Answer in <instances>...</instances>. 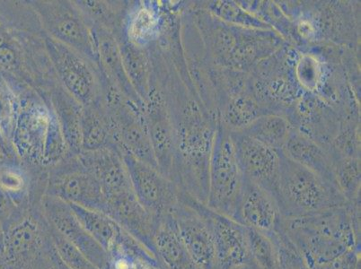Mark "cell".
I'll list each match as a JSON object with an SVG mask.
<instances>
[{
  "instance_id": "ffe728a7",
  "label": "cell",
  "mask_w": 361,
  "mask_h": 269,
  "mask_svg": "<svg viewBox=\"0 0 361 269\" xmlns=\"http://www.w3.org/2000/svg\"><path fill=\"white\" fill-rule=\"evenodd\" d=\"M94 35H96L98 58H99L104 70L110 75L114 83L116 82L118 87L123 92L124 94L130 98V100L140 103V97L131 87L126 71H124L119 44H117L116 40H114L113 36L108 34V32L104 28L98 29L94 32Z\"/></svg>"
},
{
  "instance_id": "1f68e13d",
  "label": "cell",
  "mask_w": 361,
  "mask_h": 269,
  "mask_svg": "<svg viewBox=\"0 0 361 269\" xmlns=\"http://www.w3.org/2000/svg\"><path fill=\"white\" fill-rule=\"evenodd\" d=\"M27 188L24 170L15 163L0 166V192L11 196H22Z\"/></svg>"
},
{
  "instance_id": "d6986e66",
  "label": "cell",
  "mask_w": 361,
  "mask_h": 269,
  "mask_svg": "<svg viewBox=\"0 0 361 269\" xmlns=\"http://www.w3.org/2000/svg\"><path fill=\"white\" fill-rule=\"evenodd\" d=\"M55 116L63 134L66 144L75 153L82 151L81 118L83 105L65 88L58 87L52 94Z\"/></svg>"
},
{
  "instance_id": "2e32d148",
  "label": "cell",
  "mask_w": 361,
  "mask_h": 269,
  "mask_svg": "<svg viewBox=\"0 0 361 269\" xmlns=\"http://www.w3.org/2000/svg\"><path fill=\"white\" fill-rule=\"evenodd\" d=\"M153 242L157 258L167 269H200L180 239L172 215L160 216Z\"/></svg>"
},
{
  "instance_id": "277c9868",
  "label": "cell",
  "mask_w": 361,
  "mask_h": 269,
  "mask_svg": "<svg viewBox=\"0 0 361 269\" xmlns=\"http://www.w3.org/2000/svg\"><path fill=\"white\" fill-rule=\"evenodd\" d=\"M50 37L77 51L90 61H99L96 35L80 8L68 2H35Z\"/></svg>"
},
{
  "instance_id": "836d02e7",
  "label": "cell",
  "mask_w": 361,
  "mask_h": 269,
  "mask_svg": "<svg viewBox=\"0 0 361 269\" xmlns=\"http://www.w3.org/2000/svg\"><path fill=\"white\" fill-rule=\"evenodd\" d=\"M295 73H296L298 83L305 89L308 91L317 89L321 77V68L319 62L313 56H302L298 61Z\"/></svg>"
},
{
  "instance_id": "8fae6325",
  "label": "cell",
  "mask_w": 361,
  "mask_h": 269,
  "mask_svg": "<svg viewBox=\"0 0 361 269\" xmlns=\"http://www.w3.org/2000/svg\"><path fill=\"white\" fill-rule=\"evenodd\" d=\"M199 208L208 220L214 239L215 269H234L250 263L246 227L229 216L219 214L200 202Z\"/></svg>"
},
{
  "instance_id": "603a6c76",
  "label": "cell",
  "mask_w": 361,
  "mask_h": 269,
  "mask_svg": "<svg viewBox=\"0 0 361 269\" xmlns=\"http://www.w3.org/2000/svg\"><path fill=\"white\" fill-rule=\"evenodd\" d=\"M147 125L157 167L164 175L172 180L173 134L169 121L165 115L157 111L150 113Z\"/></svg>"
},
{
  "instance_id": "5bb4252c",
  "label": "cell",
  "mask_w": 361,
  "mask_h": 269,
  "mask_svg": "<svg viewBox=\"0 0 361 269\" xmlns=\"http://www.w3.org/2000/svg\"><path fill=\"white\" fill-rule=\"evenodd\" d=\"M104 214L155 254L153 239L159 218L147 211L133 192L106 199Z\"/></svg>"
},
{
  "instance_id": "7c38bea8",
  "label": "cell",
  "mask_w": 361,
  "mask_h": 269,
  "mask_svg": "<svg viewBox=\"0 0 361 269\" xmlns=\"http://www.w3.org/2000/svg\"><path fill=\"white\" fill-rule=\"evenodd\" d=\"M233 219L246 228L270 234L281 218L276 198L244 177Z\"/></svg>"
},
{
  "instance_id": "d4e9b609",
  "label": "cell",
  "mask_w": 361,
  "mask_h": 269,
  "mask_svg": "<svg viewBox=\"0 0 361 269\" xmlns=\"http://www.w3.org/2000/svg\"><path fill=\"white\" fill-rule=\"evenodd\" d=\"M81 134L83 151H94L108 146L110 125L97 104L83 107Z\"/></svg>"
},
{
  "instance_id": "8992f818",
  "label": "cell",
  "mask_w": 361,
  "mask_h": 269,
  "mask_svg": "<svg viewBox=\"0 0 361 269\" xmlns=\"http://www.w3.org/2000/svg\"><path fill=\"white\" fill-rule=\"evenodd\" d=\"M121 157L134 194L143 208L157 218L171 214L180 202V192L176 183L127 151Z\"/></svg>"
},
{
  "instance_id": "d590c367",
  "label": "cell",
  "mask_w": 361,
  "mask_h": 269,
  "mask_svg": "<svg viewBox=\"0 0 361 269\" xmlns=\"http://www.w3.org/2000/svg\"><path fill=\"white\" fill-rule=\"evenodd\" d=\"M234 269H258L255 267L254 264L250 262V263L239 265V267L235 268Z\"/></svg>"
},
{
  "instance_id": "484cf974",
  "label": "cell",
  "mask_w": 361,
  "mask_h": 269,
  "mask_svg": "<svg viewBox=\"0 0 361 269\" xmlns=\"http://www.w3.org/2000/svg\"><path fill=\"white\" fill-rule=\"evenodd\" d=\"M246 231L252 263L258 269H280L278 249L271 236L254 229Z\"/></svg>"
},
{
  "instance_id": "6da1fadb",
  "label": "cell",
  "mask_w": 361,
  "mask_h": 269,
  "mask_svg": "<svg viewBox=\"0 0 361 269\" xmlns=\"http://www.w3.org/2000/svg\"><path fill=\"white\" fill-rule=\"evenodd\" d=\"M347 204L298 218H281L276 228L296 245L310 268L326 263L361 248Z\"/></svg>"
},
{
  "instance_id": "9c48e42d",
  "label": "cell",
  "mask_w": 361,
  "mask_h": 269,
  "mask_svg": "<svg viewBox=\"0 0 361 269\" xmlns=\"http://www.w3.org/2000/svg\"><path fill=\"white\" fill-rule=\"evenodd\" d=\"M231 134L243 176L276 198L281 173V150L271 149L240 131L231 130Z\"/></svg>"
},
{
  "instance_id": "52a82bcc",
  "label": "cell",
  "mask_w": 361,
  "mask_h": 269,
  "mask_svg": "<svg viewBox=\"0 0 361 269\" xmlns=\"http://www.w3.org/2000/svg\"><path fill=\"white\" fill-rule=\"evenodd\" d=\"M46 49L66 90L83 106L97 104L98 85L90 61L55 39H45Z\"/></svg>"
},
{
  "instance_id": "f1b7e54d",
  "label": "cell",
  "mask_w": 361,
  "mask_h": 269,
  "mask_svg": "<svg viewBox=\"0 0 361 269\" xmlns=\"http://www.w3.org/2000/svg\"><path fill=\"white\" fill-rule=\"evenodd\" d=\"M47 228L58 257L60 258L66 268L68 269H99L92 264L80 249L75 248L48 222Z\"/></svg>"
},
{
  "instance_id": "9a60e30c",
  "label": "cell",
  "mask_w": 361,
  "mask_h": 269,
  "mask_svg": "<svg viewBox=\"0 0 361 269\" xmlns=\"http://www.w3.org/2000/svg\"><path fill=\"white\" fill-rule=\"evenodd\" d=\"M78 159L99 182L106 199L133 192L123 157L111 147L81 151Z\"/></svg>"
},
{
  "instance_id": "cb8c5ba5",
  "label": "cell",
  "mask_w": 361,
  "mask_h": 269,
  "mask_svg": "<svg viewBox=\"0 0 361 269\" xmlns=\"http://www.w3.org/2000/svg\"><path fill=\"white\" fill-rule=\"evenodd\" d=\"M124 71L140 100L149 98V68L143 52L130 42L119 44Z\"/></svg>"
},
{
  "instance_id": "30bf717a",
  "label": "cell",
  "mask_w": 361,
  "mask_h": 269,
  "mask_svg": "<svg viewBox=\"0 0 361 269\" xmlns=\"http://www.w3.org/2000/svg\"><path fill=\"white\" fill-rule=\"evenodd\" d=\"M41 212L46 221L80 249L92 264L99 269H110V255L88 234L68 203L45 195L42 199Z\"/></svg>"
},
{
  "instance_id": "d6a6232c",
  "label": "cell",
  "mask_w": 361,
  "mask_h": 269,
  "mask_svg": "<svg viewBox=\"0 0 361 269\" xmlns=\"http://www.w3.org/2000/svg\"><path fill=\"white\" fill-rule=\"evenodd\" d=\"M16 113L14 95L4 78L0 77V130L9 141L11 139Z\"/></svg>"
},
{
  "instance_id": "e575fe53",
  "label": "cell",
  "mask_w": 361,
  "mask_h": 269,
  "mask_svg": "<svg viewBox=\"0 0 361 269\" xmlns=\"http://www.w3.org/2000/svg\"><path fill=\"white\" fill-rule=\"evenodd\" d=\"M360 249H354L326 263L314 265L311 269H360Z\"/></svg>"
},
{
  "instance_id": "5b68a950",
  "label": "cell",
  "mask_w": 361,
  "mask_h": 269,
  "mask_svg": "<svg viewBox=\"0 0 361 269\" xmlns=\"http://www.w3.org/2000/svg\"><path fill=\"white\" fill-rule=\"evenodd\" d=\"M46 195L68 204L106 211V196L99 182L82 165L78 157L59 163L51 170Z\"/></svg>"
},
{
  "instance_id": "3957f363",
  "label": "cell",
  "mask_w": 361,
  "mask_h": 269,
  "mask_svg": "<svg viewBox=\"0 0 361 269\" xmlns=\"http://www.w3.org/2000/svg\"><path fill=\"white\" fill-rule=\"evenodd\" d=\"M243 180L231 130L219 127L209 157L208 196L206 206L219 214L233 218Z\"/></svg>"
},
{
  "instance_id": "ba28073f",
  "label": "cell",
  "mask_w": 361,
  "mask_h": 269,
  "mask_svg": "<svg viewBox=\"0 0 361 269\" xmlns=\"http://www.w3.org/2000/svg\"><path fill=\"white\" fill-rule=\"evenodd\" d=\"M171 215L175 220L180 237L197 267L215 269L214 239L208 220L199 208V201L180 192L179 204Z\"/></svg>"
},
{
  "instance_id": "ac0fdd59",
  "label": "cell",
  "mask_w": 361,
  "mask_h": 269,
  "mask_svg": "<svg viewBox=\"0 0 361 269\" xmlns=\"http://www.w3.org/2000/svg\"><path fill=\"white\" fill-rule=\"evenodd\" d=\"M116 117L120 121L121 142L127 152L141 162L159 169L147 125H144L137 115L123 108H121Z\"/></svg>"
},
{
  "instance_id": "4fadbf2b",
  "label": "cell",
  "mask_w": 361,
  "mask_h": 269,
  "mask_svg": "<svg viewBox=\"0 0 361 269\" xmlns=\"http://www.w3.org/2000/svg\"><path fill=\"white\" fill-rule=\"evenodd\" d=\"M51 114L40 105L26 107L16 113L11 141L16 154L21 158L42 163Z\"/></svg>"
},
{
  "instance_id": "7a4b0ae2",
  "label": "cell",
  "mask_w": 361,
  "mask_h": 269,
  "mask_svg": "<svg viewBox=\"0 0 361 269\" xmlns=\"http://www.w3.org/2000/svg\"><path fill=\"white\" fill-rule=\"evenodd\" d=\"M277 202L281 218L314 214L347 204L336 183L288 158L282 151Z\"/></svg>"
},
{
  "instance_id": "7402d4cb",
  "label": "cell",
  "mask_w": 361,
  "mask_h": 269,
  "mask_svg": "<svg viewBox=\"0 0 361 269\" xmlns=\"http://www.w3.org/2000/svg\"><path fill=\"white\" fill-rule=\"evenodd\" d=\"M290 123L280 115L267 114L256 118L240 131L246 136L276 150L283 149L291 132Z\"/></svg>"
},
{
  "instance_id": "f546056e",
  "label": "cell",
  "mask_w": 361,
  "mask_h": 269,
  "mask_svg": "<svg viewBox=\"0 0 361 269\" xmlns=\"http://www.w3.org/2000/svg\"><path fill=\"white\" fill-rule=\"evenodd\" d=\"M268 234L276 244L280 269H311L300 249L283 232L276 228Z\"/></svg>"
},
{
  "instance_id": "44dd1931",
  "label": "cell",
  "mask_w": 361,
  "mask_h": 269,
  "mask_svg": "<svg viewBox=\"0 0 361 269\" xmlns=\"http://www.w3.org/2000/svg\"><path fill=\"white\" fill-rule=\"evenodd\" d=\"M72 211L88 234L110 255L119 242L123 229L103 212L70 204Z\"/></svg>"
},
{
  "instance_id": "4dcf8cb0",
  "label": "cell",
  "mask_w": 361,
  "mask_h": 269,
  "mask_svg": "<svg viewBox=\"0 0 361 269\" xmlns=\"http://www.w3.org/2000/svg\"><path fill=\"white\" fill-rule=\"evenodd\" d=\"M212 12L223 20L239 27L257 29V30H268L270 28L265 23L248 14L232 2H216V4L213 5Z\"/></svg>"
},
{
  "instance_id": "83f0119b",
  "label": "cell",
  "mask_w": 361,
  "mask_h": 269,
  "mask_svg": "<svg viewBox=\"0 0 361 269\" xmlns=\"http://www.w3.org/2000/svg\"><path fill=\"white\" fill-rule=\"evenodd\" d=\"M334 178L348 203L360 199V163L359 160L343 158L334 161Z\"/></svg>"
},
{
  "instance_id": "4316f807",
  "label": "cell",
  "mask_w": 361,
  "mask_h": 269,
  "mask_svg": "<svg viewBox=\"0 0 361 269\" xmlns=\"http://www.w3.org/2000/svg\"><path fill=\"white\" fill-rule=\"evenodd\" d=\"M159 31V16L150 6H143L131 15L128 25V39L131 44L142 47L152 41Z\"/></svg>"
},
{
  "instance_id": "e0dca14e",
  "label": "cell",
  "mask_w": 361,
  "mask_h": 269,
  "mask_svg": "<svg viewBox=\"0 0 361 269\" xmlns=\"http://www.w3.org/2000/svg\"><path fill=\"white\" fill-rule=\"evenodd\" d=\"M281 151L288 158L336 183L334 178V160L306 134L291 130Z\"/></svg>"
}]
</instances>
